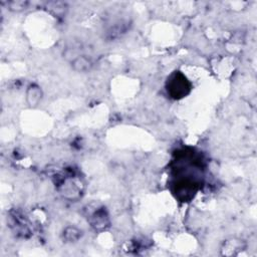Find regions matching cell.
I'll return each instance as SVG.
<instances>
[{
  "label": "cell",
  "mask_w": 257,
  "mask_h": 257,
  "mask_svg": "<svg viewBox=\"0 0 257 257\" xmlns=\"http://www.w3.org/2000/svg\"><path fill=\"white\" fill-rule=\"evenodd\" d=\"M28 5L29 4L27 2H23V0H14V2H10L8 4V8L12 12L20 13V12L27 10Z\"/></svg>",
  "instance_id": "9"
},
{
  "label": "cell",
  "mask_w": 257,
  "mask_h": 257,
  "mask_svg": "<svg viewBox=\"0 0 257 257\" xmlns=\"http://www.w3.org/2000/svg\"><path fill=\"white\" fill-rule=\"evenodd\" d=\"M46 9L56 17H63L66 14L67 6L64 3H49Z\"/></svg>",
  "instance_id": "8"
},
{
  "label": "cell",
  "mask_w": 257,
  "mask_h": 257,
  "mask_svg": "<svg viewBox=\"0 0 257 257\" xmlns=\"http://www.w3.org/2000/svg\"><path fill=\"white\" fill-rule=\"evenodd\" d=\"M72 68L77 73H88L93 68V62L87 56H78L72 61Z\"/></svg>",
  "instance_id": "6"
},
{
  "label": "cell",
  "mask_w": 257,
  "mask_h": 257,
  "mask_svg": "<svg viewBox=\"0 0 257 257\" xmlns=\"http://www.w3.org/2000/svg\"><path fill=\"white\" fill-rule=\"evenodd\" d=\"M88 221L96 231H103L110 226L108 211L103 206H97L93 210L89 209L87 214Z\"/></svg>",
  "instance_id": "2"
},
{
  "label": "cell",
  "mask_w": 257,
  "mask_h": 257,
  "mask_svg": "<svg viewBox=\"0 0 257 257\" xmlns=\"http://www.w3.org/2000/svg\"><path fill=\"white\" fill-rule=\"evenodd\" d=\"M43 96H44V93L40 86H38L37 84L31 85L27 90L26 99H27L28 105L32 108H36L37 106L40 105L43 99Z\"/></svg>",
  "instance_id": "5"
},
{
  "label": "cell",
  "mask_w": 257,
  "mask_h": 257,
  "mask_svg": "<svg viewBox=\"0 0 257 257\" xmlns=\"http://www.w3.org/2000/svg\"><path fill=\"white\" fill-rule=\"evenodd\" d=\"M57 184L61 193L64 195V197L71 200H75L80 197L81 187H80V184H78L77 179L75 177L73 176H68L66 178L64 177Z\"/></svg>",
  "instance_id": "3"
},
{
  "label": "cell",
  "mask_w": 257,
  "mask_h": 257,
  "mask_svg": "<svg viewBox=\"0 0 257 257\" xmlns=\"http://www.w3.org/2000/svg\"><path fill=\"white\" fill-rule=\"evenodd\" d=\"M166 89L168 95L174 100H180L187 97L192 89L191 83L181 72H174L167 79Z\"/></svg>",
  "instance_id": "1"
},
{
  "label": "cell",
  "mask_w": 257,
  "mask_h": 257,
  "mask_svg": "<svg viewBox=\"0 0 257 257\" xmlns=\"http://www.w3.org/2000/svg\"><path fill=\"white\" fill-rule=\"evenodd\" d=\"M246 244L243 240L237 238H230L224 241L221 247V254L223 256H235L238 255L240 251L244 250Z\"/></svg>",
  "instance_id": "4"
},
{
  "label": "cell",
  "mask_w": 257,
  "mask_h": 257,
  "mask_svg": "<svg viewBox=\"0 0 257 257\" xmlns=\"http://www.w3.org/2000/svg\"><path fill=\"white\" fill-rule=\"evenodd\" d=\"M83 236V231L75 226L67 227L63 232V238L66 242L74 243L79 241Z\"/></svg>",
  "instance_id": "7"
}]
</instances>
